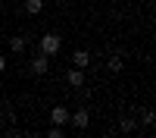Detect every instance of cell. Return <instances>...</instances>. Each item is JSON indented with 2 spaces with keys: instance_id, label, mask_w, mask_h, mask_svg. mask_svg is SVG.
<instances>
[{
  "instance_id": "1",
  "label": "cell",
  "mask_w": 156,
  "mask_h": 138,
  "mask_svg": "<svg viewBox=\"0 0 156 138\" xmlns=\"http://www.w3.org/2000/svg\"><path fill=\"white\" fill-rule=\"evenodd\" d=\"M37 47H41V54L53 57V54H59V50H62V38H59V35H53V32H47V35L41 38V44H37Z\"/></svg>"
},
{
  "instance_id": "2",
  "label": "cell",
  "mask_w": 156,
  "mask_h": 138,
  "mask_svg": "<svg viewBox=\"0 0 156 138\" xmlns=\"http://www.w3.org/2000/svg\"><path fill=\"white\" fill-rule=\"evenodd\" d=\"M69 122L75 125V129H87V122H90V116H87V110L81 107V110H75V113H69Z\"/></svg>"
},
{
  "instance_id": "3",
  "label": "cell",
  "mask_w": 156,
  "mask_h": 138,
  "mask_svg": "<svg viewBox=\"0 0 156 138\" xmlns=\"http://www.w3.org/2000/svg\"><path fill=\"white\" fill-rule=\"evenodd\" d=\"M47 69H50V57H47V54H37V57L31 60V72H34V75H44Z\"/></svg>"
},
{
  "instance_id": "4",
  "label": "cell",
  "mask_w": 156,
  "mask_h": 138,
  "mask_svg": "<svg viewBox=\"0 0 156 138\" xmlns=\"http://www.w3.org/2000/svg\"><path fill=\"white\" fill-rule=\"evenodd\" d=\"M50 122H56V125H66V122H69V110L62 107V104H56L53 110H50Z\"/></svg>"
},
{
  "instance_id": "5",
  "label": "cell",
  "mask_w": 156,
  "mask_h": 138,
  "mask_svg": "<svg viewBox=\"0 0 156 138\" xmlns=\"http://www.w3.org/2000/svg\"><path fill=\"white\" fill-rule=\"evenodd\" d=\"M66 82H69L72 88H81V85H84V72L78 69V66H75V69H69V72H66Z\"/></svg>"
},
{
  "instance_id": "6",
  "label": "cell",
  "mask_w": 156,
  "mask_h": 138,
  "mask_svg": "<svg viewBox=\"0 0 156 138\" xmlns=\"http://www.w3.org/2000/svg\"><path fill=\"white\" fill-rule=\"evenodd\" d=\"M72 63H75L78 69H84L87 63H90V54H87V50H75V54H72Z\"/></svg>"
},
{
  "instance_id": "7",
  "label": "cell",
  "mask_w": 156,
  "mask_h": 138,
  "mask_svg": "<svg viewBox=\"0 0 156 138\" xmlns=\"http://www.w3.org/2000/svg\"><path fill=\"white\" fill-rule=\"evenodd\" d=\"M9 47H12V54H22V50H25V35H12Z\"/></svg>"
},
{
  "instance_id": "8",
  "label": "cell",
  "mask_w": 156,
  "mask_h": 138,
  "mask_svg": "<svg viewBox=\"0 0 156 138\" xmlns=\"http://www.w3.org/2000/svg\"><path fill=\"white\" fill-rule=\"evenodd\" d=\"M41 9H44V0H25V13H31V16H37Z\"/></svg>"
},
{
  "instance_id": "9",
  "label": "cell",
  "mask_w": 156,
  "mask_h": 138,
  "mask_svg": "<svg viewBox=\"0 0 156 138\" xmlns=\"http://www.w3.org/2000/svg\"><path fill=\"white\" fill-rule=\"evenodd\" d=\"M106 69H109V72H122V57H109Z\"/></svg>"
},
{
  "instance_id": "10",
  "label": "cell",
  "mask_w": 156,
  "mask_h": 138,
  "mask_svg": "<svg viewBox=\"0 0 156 138\" xmlns=\"http://www.w3.org/2000/svg\"><path fill=\"white\" fill-rule=\"evenodd\" d=\"M134 125H137L134 119H128V116H125V119H119V132H134Z\"/></svg>"
},
{
  "instance_id": "11",
  "label": "cell",
  "mask_w": 156,
  "mask_h": 138,
  "mask_svg": "<svg viewBox=\"0 0 156 138\" xmlns=\"http://www.w3.org/2000/svg\"><path fill=\"white\" fill-rule=\"evenodd\" d=\"M140 122H144V125H153V122H156V113H153V110H144V116H140Z\"/></svg>"
},
{
  "instance_id": "12",
  "label": "cell",
  "mask_w": 156,
  "mask_h": 138,
  "mask_svg": "<svg viewBox=\"0 0 156 138\" xmlns=\"http://www.w3.org/2000/svg\"><path fill=\"white\" fill-rule=\"evenodd\" d=\"M47 135H50V138H59V135H62V125H53V129H50Z\"/></svg>"
},
{
  "instance_id": "13",
  "label": "cell",
  "mask_w": 156,
  "mask_h": 138,
  "mask_svg": "<svg viewBox=\"0 0 156 138\" xmlns=\"http://www.w3.org/2000/svg\"><path fill=\"white\" fill-rule=\"evenodd\" d=\"M6 69V57H0V72H3Z\"/></svg>"
}]
</instances>
